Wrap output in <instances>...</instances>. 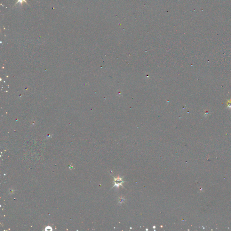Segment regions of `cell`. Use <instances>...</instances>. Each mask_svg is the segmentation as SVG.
Wrapping results in <instances>:
<instances>
[{
    "mask_svg": "<svg viewBox=\"0 0 231 231\" xmlns=\"http://www.w3.org/2000/svg\"><path fill=\"white\" fill-rule=\"evenodd\" d=\"M17 0V2L16 3V4H17L18 3H22H22H23V2H26V3L27 4V3L26 1V0Z\"/></svg>",
    "mask_w": 231,
    "mask_h": 231,
    "instance_id": "7a4b0ae2",
    "label": "cell"
},
{
    "mask_svg": "<svg viewBox=\"0 0 231 231\" xmlns=\"http://www.w3.org/2000/svg\"><path fill=\"white\" fill-rule=\"evenodd\" d=\"M114 182L115 183V184L114 185V187H117V188L119 187V186H121L123 187L122 186V183L124 182V181H123L122 180V178H121V177H117V178H115L114 177Z\"/></svg>",
    "mask_w": 231,
    "mask_h": 231,
    "instance_id": "6da1fadb",
    "label": "cell"
}]
</instances>
